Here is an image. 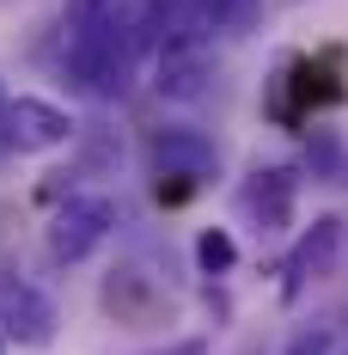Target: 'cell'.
<instances>
[{"label": "cell", "mask_w": 348, "mask_h": 355, "mask_svg": "<svg viewBox=\"0 0 348 355\" xmlns=\"http://www.w3.org/2000/svg\"><path fill=\"white\" fill-rule=\"evenodd\" d=\"M0 135L6 147H19V153H55V147H68L80 129H73V116L62 105H49V98H6V116H0Z\"/></svg>", "instance_id": "obj_2"}, {"label": "cell", "mask_w": 348, "mask_h": 355, "mask_svg": "<svg viewBox=\"0 0 348 355\" xmlns=\"http://www.w3.org/2000/svg\"><path fill=\"white\" fill-rule=\"evenodd\" d=\"M122 0H62V25L68 31H80V25H92V19H104V12H116Z\"/></svg>", "instance_id": "obj_12"}, {"label": "cell", "mask_w": 348, "mask_h": 355, "mask_svg": "<svg viewBox=\"0 0 348 355\" xmlns=\"http://www.w3.org/2000/svg\"><path fill=\"white\" fill-rule=\"evenodd\" d=\"M214 80V62H208V43H190V49H159V68H153V92L172 98V105H190L202 98Z\"/></svg>", "instance_id": "obj_6"}, {"label": "cell", "mask_w": 348, "mask_h": 355, "mask_svg": "<svg viewBox=\"0 0 348 355\" xmlns=\"http://www.w3.org/2000/svg\"><path fill=\"white\" fill-rule=\"evenodd\" d=\"M122 159V141L110 135V129H92L86 135V159H80V172H104V166H116Z\"/></svg>", "instance_id": "obj_11"}, {"label": "cell", "mask_w": 348, "mask_h": 355, "mask_svg": "<svg viewBox=\"0 0 348 355\" xmlns=\"http://www.w3.org/2000/svg\"><path fill=\"white\" fill-rule=\"evenodd\" d=\"M0 116H6V98H0Z\"/></svg>", "instance_id": "obj_18"}, {"label": "cell", "mask_w": 348, "mask_h": 355, "mask_svg": "<svg viewBox=\"0 0 348 355\" xmlns=\"http://www.w3.org/2000/svg\"><path fill=\"white\" fill-rule=\"evenodd\" d=\"M110 227H116V209H110L104 196H68L55 220H49V233H43V245H49V263H80V257H92V251L110 239Z\"/></svg>", "instance_id": "obj_1"}, {"label": "cell", "mask_w": 348, "mask_h": 355, "mask_svg": "<svg viewBox=\"0 0 348 355\" xmlns=\"http://www.w3.org/2000/svg\"><path fill=\"white\" fill-rule=\"evenodd\" d=\"M293 196H300V178L287 166H257L244 178V209L257 214L263 227H287L293 220Z\"/></svg>", "instance_id": "obj_8"}, {"label": "cell", "mask_w": 348, "mask_h": 355, "mask_svg": "<svg viewBox=\"0 0 348 355\" xmlns=\"http://www.w3.org/2000/svg\"><path fill=\"white\" fill-rule=\"evenodd\" d=\"M336 257H342V220H336V214H318L312 227L300 233L293 257H287V294H300L306 282L336 276Z\"/></svg>", "instance_id": "obj_5"}, {"label": "cell", "mask_w": 348, "mask_h": 355, "mask_svg": "<svg viewBox=\"0 0 348 355\" xmlns=\"http://www.w3.org/2000/svg\"><path fill=\"white\" fill-rule=\"evenodd\" d=\"M196 6H202V12H208L214 25H239L244 12H250V0H196Z\"/></svg>", "instance_id": "obj_14"}, {"label": "cell", "mask_w": 348, "mask_h": 355, "mask_svg": "<svg viewBox=\"0 0 348 355\" xmlns=\"http://www.w3.org/2000/svg\"><path fill=\"white\" fill-rule=\"evenodd\" d=\"M153 166L208 184V178L220 172V153H214V141L202 129H159V135H153Z\"/></svg>", "instance_id": "obj_7"}, {"label": "cell", "mask_w": 348, "mask_h": 355, "mask_svg": "<svg viewBox=\"0 0 348 355\" xmlns=\"http://www.w3.org/2000/svg\"><path fill=\"white\" fill-rule=\"evenodd\" d=\"M281 355H330V324H306V331H293V343Z\"/></svg>", "instance_id": "obj_13"}, {"label": "cell", "mask_w": 348, "mask_h": 355, "mask_svg": "<svg viewBox=\"0 0 348 355\" xmlns=\"http://www.w3.org/2000/svg\"><path fill=\"white\" fill-rule=\"evenodd\" d=\"M0 153H6V135H0Z\"/></svg>", "instance_id": "obj_17"}, {"label": "cell", "mask_w": 348, "mask_h": 355, "mask_svg": "<svg viewBox=\"0 0 348 355\" xmlns=\"http://www.w3.org/2000/svg\"><path fill=\"white\" fill-rule=\"evenodd\" d=\"M172 300H165V282L147 270V263H122V270H110L104 282V313L122 324H153L165 313Z\"/></svg>", "instance_id": "obj_4"}, {"label": "cell", "mask_w": 348, "mask_h": 355, "mask_svg": "<svg viewBox=\"0 0 348 355\" xmlns=\"http://www.w3.org/2000/svg\"><path fill=\"white\" fill-rule=\"evenodd\" d=\"M312 178H324V184H348V147L330 135V129H318L312 135Z\"/></svg>", "instance_id": "obj_9"}, {"label": "cell", "mask_w": 348, "mask_h": 355, "mask_svg": "<svg viewBox=\"0 0 348 355\" xmlns=\"http://www.w3.org/2000/svg\"><path fill=\"white\" fill-rule=\"evenodd\" d=\"M0 331H6V343L43 349L55 337V300L31 282H0Z\"/></svg>", "instance_id": "obj_3"}, {"label": "cell", "mask_w": 348, "mask_h": 355, "mask_svg": "<svg viewBox=\"0 0 348 355\" xmlns=\"http://www.w3.org/2000/svg\"><path fill=\"white\" fill-rule=\"evenodd\" d=\"M196 263H202L208 276H226V270L239 263V245H232V233H226V227H208V233L196 239Z\"/></svg>", "instance_id": "obj_10"}, {"label": "cell", "mask_w": 348, "mask_h": 355, "mask_svg": "<svg viewBox=\"0 0 348 355\" xmlns=\"http://www.w3.org/2000/svg\"><path fill=\"white\" fill-rule=\"evenodd\" d=\"M165 355H202V343H177V349H165Z\"/></svg>", "instance_id": "obj_15"}, {"label": "cell", "mask_w": 348, "mask_h": 355, "mask_svg": "<svg viewBox=\"0 0 348 355\" xmlns=\"http://www.w3.org/2000/svg\"><path fill=\"white\" fill-rule=\"evenodd\" d=\"M0 355H6V331H0Z\"/></svg>", "instance_id": "obj_16"}]
</instances>
